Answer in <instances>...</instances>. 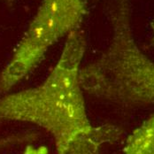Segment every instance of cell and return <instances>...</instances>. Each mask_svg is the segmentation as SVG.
I'll list each match as a JSON object with an SVG mask.
<instances>
[{"label": "cell", "instance_id": "cell-1", "mask_svg": "<svg viewBox=\"0 0 154 154\" xmlns=\"http://www.w3.org/2000/svg\"><path fill=\"white\" fill-rule=\"evenodd\" d=\"M80 28L71 32L61 54L39 85L0 98V123L20 122L45 129L58 154H101L102 147L122 138L115 125H93L88 116L79 75L86 51Z\"/></svg>", "mask_w": 154, "mask_h": 154}, {"label": "cell", "instance_id": "cell-2", "mask_svg": "<svg viewBox=\"0 0 154 154\" xmlns=\"http://www.w3.org/2000/svg\"><path fill=\"white\" fill-rule=\"evenodd\" d=\"M110 16L112 36L107 48L80 69L82 91L124 106L154 105V61L135 39L130 0H114Z\"/></svg>", "mask_w": 154, "mask_h": 154}, {"label": "cell", "instance_id": "cell-3", "mask_svg": "<svg viewBox=\"0 0 154 154\" xmlns=\"http://www.w3.org/2000/svg\"><path fill=\"white\" fill-rule=\"evenodd\" d=\"M85 14L84 0H42L0 73V93L10 91L28 76L51 47L80 28Z\"/></svg>", "mask_w": 154, "mask_h": 154}, {"label": "cell", "instance_id": "cell-4", "mask_svg": "<svg viewBox=\"0 0 154 154\" xmlns=\"http://www.w3.org/2000/svg\"><path fill=\"white\" fill-rule=\"evenodd\" d=\"M123 154H154V114L127 138Z\"/></svg>", "mask_w": 154, "mask_h": 154}, {"label": "cell", "instance_id": "cell-5", "mask_svg": "<svg viewBox=\"0 0 154 154\" xmlns=\"http://www.w3.org/2000/svg\"><path fill=\"white\" fill-rule=\"evenodd\" d=\"M38 137V132L33 130L21 131L14 134L0 137V151L19 144L30 143L32 141H35Z\"/></svg>", "mask_w": 154, "mask_h": 154}, {"label": "cell", "instance_id": "cell-6", "mask_svg": "<svg viewBox=\"0 0 154 154\" xmlns=\"http://www.w3.org/2000/svg\"><path fill=\"white\" fill-rule=\"evenodd\" d=\"M21 154H50V151L45 145L35 146L32 144H28Z\"/></svg>", "mask_w": 154, "mask_h": 154}, {"label": "cell", "instance_id": "cell-7", "mask_svg": "<svg viewBox=\"0 0 154 154\" xmlns=\"http://www.w3.org/2000/svg\"><path fill=\"white\" fill-rule=\"evenodd\" d=\"M6 1H7L8 3H12V2H13L14 0H6Z\"/></svg>", "mask_w": 154, "mask_h": 154}, {"label": "cell", "instance_id": "cell-8", "mask_svg": "<svg viewBox=\"0 0 154 154\" xmlns=\"http://www.w3.org/2000/svg\"><path fill=\"white\" fill-rule=\"evenodd\" d=\"M153 44H154V28H153Z\"/></svg>", "mask_w": 154, "mask_h": 154}]
</instances>
